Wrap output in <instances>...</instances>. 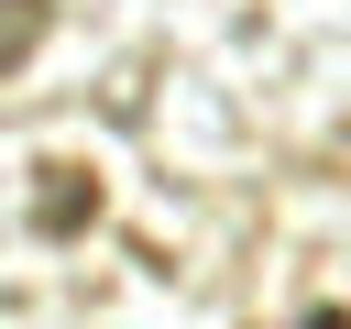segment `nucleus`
<instances>
[{
  "mask_svg": "<svg viewBox=\"0 0 351 329\" xmlns=\"http://www.w3.org/2000/svg\"><path fill=\"white\" fill-rule=\"evenodd\" d=\"M44 22H55V0H0V77L44 44Z\"/></svg>",
  "mask_w": 351,
  "mask_h": 329,
  "instance_id": "obj_2",
  "label": "nucleus"
},
{
  "mask_svg": "<svg viewBox=\"0 0 351 329\" xmlns=\"http://www.w3.org/2000/svg\"><path fill=\"white\" fill-rule=\"evenodd\" d=\"M99 219V175L88 164H33V230L44 241H77Z\"/></svg>",
  "mask_w": 351,
  "mask_h": 329,
  "instance_id": "obj_1",
  "label": "nucleus"
}]
</instances>
